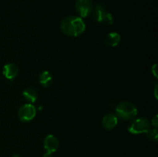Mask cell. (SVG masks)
<instances>
[{"mask_svg": "<svg viewBox=\"0 0 158 157\" xmlns=\"http://www.w3.org/2000/svg\"><path fill=\"white\" fill-rule=\"evenodd\" d=\"M60 29L65 35L77 37L81 35L86 29V25L81 17L70 15L62 20Z\"/></svg>", "mask_w": 158, "mask_h": 157, "instance_id": "6da1fadb", "label": "cell"}, {"mask_svg": "<svg viewBox=\"0 0 158 157\" xmlns=\"http://www.w3.org/2000/svg\"><path fill=\"white\" fill-rule=\"evenodd\" d=\"M137 115V109L130 102H123L116 108V115L123 120H131Z\"/></svg>", "mask_w": 158, "mask_h": 157, "instance_id": "7a4b0ae2", "label": "cell"}, {"mask_svg": "<svg viewBox=\"0 0 158 157\" xmlns=\"http://www.w3.org/2000/svg\"><path fill=\"white\" fill-rule=\"evenodd\" d=\"M91 14L92 18L97 22L105 23L107 25H111L113 23L112 15L102 5L97 4L93 7Z\"/></svg>", "mask_w": 158, "mask_h": 157, "instance_id": "3957f363", "label": "cell"}, {"mask_svg": "<svg viewBox=\"0 0 158 157\" xmlns=\"http://www.w3.org/2000/svg\"><path fill=\"white\" fill-rule=\"evenodd\" d=\"M151 127V123L148 119L144 117H140L130 123L127 129L129 132L134 135L141 133H146Z\"/></svg>", "mask_w": 158, "mask_h": 157, "instance_id": "277c9868", "label": "cell"}, {"mask_svg": "<svg viewBox=\"0 0 158 157\" xmlns=\"http://www.w3.org/2000/svg\"><path fill=\"white\" fill-rule=\"evenodd\" d=\"M35 114H36V109L35 106L31 103H26L19 108L18 116L21 121L29 122L35 118Z\"/></svg>", "mask_w": 158, "mask_h": 157, "instance_id": "5b68a950", "label": "cell"}, {"mask_svg": "<svg viewBox=\"0 0 158 157\" xmlns=\"http://www.w3.org/2000/svg\"><path fill=\"white\" fill-rule=\"evenodd\" d=\"M75 9L80 17L85 18L90 15L93 10V4L91 0H77Z\"/></svg>", "mask_w": 158, "mask_h": 157, "instance_id": "8992f818", "label": "cell"}, {"mask_svg": "<svg viewBox=\"0 0 158 157\" xmlns=\"http://www.w3.org/2000/svg\"><path fill=\"white\" fill-rule=\"evenodd\" d=\"M43 146L47 152H49V153L55 152L59 147L58 139L53 135H48L45 138Z\"/></svg>", "mask_w": 158, "mask_h": 157, "instance_id": "52a82bcc", "label": "cell"}, {"mask_svg": "<svg viewBox=\"0 0 158 157\" xmlns=\"http://www.w3.org/2000/svg\"><path fill=\"white\" fill-rule=\"evenodd\" d=\"M118 118L116 115L113 113H107L103 116L102 120V125L103 128L107 130H111L117 125Z\"/></svg>", "mask_w": 158, "mask_h": 157, "instance_id": "ba28073f", "label": "cell"}, {"mask_svg": "<svg viewBox=\"0 0 158 157\" xmlns=\"http://www.w3.org/2000/svg\"><path fill=\"white\" fill-rule=\"evenodd\" d=\"M19 69L14 63H8L3 67V75L8 79H13L18 75Z\"/></svg>", "mask_w": 158, "mask_h": 157, "instance_id": "9c48e42d", "label": "cell"}, {"mask_svg": "<svg viewBox=\"0 0 158 157\" xmlns=\"http://www.w3.org/2000/svg\"><path fill=\"white\" fill-rule=\"evenodd\" d=\"M120 35L117 32H110L106 35L105 38V43L110 47H115L120 43Z\"/></svg>", "mask_w": 158, "mask_h": 157, "instance_id": "30bf717a", "label": "cell"}, {"mask_svg": "<svg viewBox=\"0 0 158 157\" xmlns=\"http://www.w3.org/2000/svg\"><path fill=\"white\" fill-rule=\"evenodd\" d=\"M39 82L43 87H49L52 83V75L48 71H43L39 75Z\"/></svg>", "mask_w": 158, "mask_h": 157, "instance_id": "8fae6325", "label": "cell"}, {"mask_svg": "<svg viewBox=\"0 0 158 157\" xmlns=\"http://www.w3.org/2000/svg\"><path fill=\"white\" fill-rule=\"evenodd\" d=\"M23 95L26 101H28L30 103H34L37 100V95L36 91L32 88H27L25 89L23 92Z\"/></svg>", "mask_w": 158, "mask_h": 157, "instance_id": "7c38bea8", "label": "cell"}, {"mask_svg": "<svg viewBox=\"0 0 158 157\" xmlns=\"http://www.w3.org/2000/svg\"><path fill=\"white\" fill-rule=\"evenodd\" d=\"M146 135L148 138L151 140H153V141H157V137H158V132L157 128H154V129H150L148 132H146Z\"/></svg>", "mask_w": 158, "mask_h": 157, "instance_id": "4fadbf2b", "label": "cell"}, {"mask_svg": "<svg viewBox=\"0 0 158 157\" xmlns=\"http://www.w3.org/2000/svg\"><path fill=\"white\" fill-rule=\"evenodd\" d=\"M151 124L154 126V128H157L158 126V118L157 115H154V118H152V120H151Z\"/></svg>", "mask_w": 158, "mask_h": 157, "instance_id": "5bb4252c", "label": "cell"}, {"mask_svg": "<svg viewBox=\"0 0 158 157\" xmlns=\"http://www.w3.org/2000/svg\"><path fill=\"white\" fill-rule=\"evenodd\" d=\"M156 69H157V65H154L152 68V72H154L153 73L154 74L155 76H157V70H156Z\"/></svg>", "mask_w": 158, "mask_h": 157, "instance_id": "9a60e30c", "label": "cell"}, {"mask_svg": "<svg viewBox=\"0 0 158 157\" xmlns=\"http://www.w3.org/2000/svg\"><path fill=\"white\" fill-rule=\"evenodd\" d=\"M43 157H52V153H49V152H46Z\"/></svg>", "mask_w": 158, "mask_h": 157, "instance_id": "2e32d148", "label": "cell"}, {"mask_svg": "<svg viewBox=\"0 0 158 157\" xmlns=\"http://www.w3.org/2000/svg\"><path fill=\"white\" fill-rule=\"evenodd\" d=\"M12 157H20V156H19V155H18V154H15V155H12Z\"/></svg>", "mask_w": 158, "mask_h": 157, "instance_id": "e0dca14e", "label": "cell"}]
</instances>
